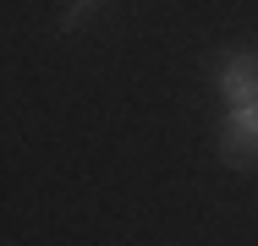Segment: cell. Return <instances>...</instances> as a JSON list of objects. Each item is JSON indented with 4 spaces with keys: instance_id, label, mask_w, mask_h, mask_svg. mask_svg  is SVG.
Returning a JSON list of instances; mask_svg holds the SVG:
<instances>
[{
    "instance_id": "6da1fadb",
    "label": "cell",
    "mask_w": 258,
    "mask_h": 246,
    "mask_svg": "<svg viewBox=\"0 0 258 246\" xmlns=\"http://www.w3.org/2000/svg\"><path fill=\"white\" fill-rule=\"evenodd\" d=\"M214 88H220V98H225L231 109H242V104H258V55H247V49L225 55V60H220V77H214Z\"/></svg>"
},
{
    "instance_id": "7a4b0ae2",
    "label": "cell",
    "mask_w": 258,
    "mask_h": 246,
    "mask_svg": "<svg viewBox=\"0 0 258 246\" xmlns=\"http://www.w3.org/2000/svg\"><path fill=\"white\" fill-rule=\"evenodd\" d=\"M220 159L225 164H247L258 159V104H242L220 120Z\"/></svg>"
},
{
    "instance_id": "3957f363",
    "label": "cell",
    "mask_w": 258,
    "mask_h": 246,
    "mask_svg": "<svg viewBox=\"0 0 258 246\" xmlns=\"http://www.w3.org/2000/svg\"><path fill=\"white\" fill-rule=\"evenodd\" d=\"M94 6H99V0H72V6H66V17H60V28H77V22H83Z\"/></svg>"
}]
</instances>
